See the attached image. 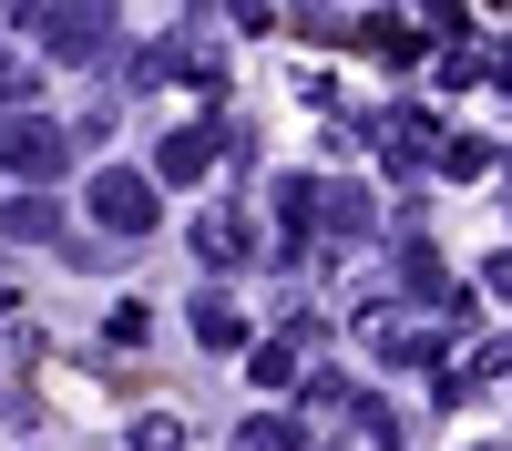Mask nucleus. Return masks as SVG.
I'll return each mask as SVG.
<instances>
[{"label":"nucleus","mask_w":512,"mask_h":451,"mask_svg":"<svg viewBox=\"0 0 512 451\" xmlns=\"http://www.w3.org/2000/svg\"><path fill=\"white\" fill-rule=\"evenodd\" d=\"M369 226H379V195H369V185H349V175L318 185V236H328V246H349V236H369Z\"/></svg>","instance_id":"nucleus-8"},{"label":"nucleus","mask_w":512,"mask_h":451,"mask_svg":"<svg viewBox=\"0 0 512 451\" xmlns=\"http://www.w3.org/2000/svg\"><path fill=\"white\" fill-rule=\"evenodd\" d=\"M185 328H195L205 349H226V359H246V318H236V298H216V287H205V298L185 308Z\"/></svg>","instance_id":"nucleus-10"},{"label":"nucleus","mask_w":512,"mask_h":451,"mask_svg":"<svg viewBox=\"0 0 512 451\" xmlns=\"http://www.w3.org/2000/svg\"><path fill=\"white\" fill-rule=\"evenodd\" d=\"M52 236H62L52 195H0V246H52Z\"/></svg>","instance_id":"nucleus-9"},{"label":"nucleus","mask_w":512,"mask_h":451,"mask_svg":"<svg viewBox=\"0 0 512 451\" xmlns=\"http://www.w3.org/2000/svg\"><path fill=\"white\" fill-rule=\"evenodd\" d=\"M431 164H441V175H451V185H482V175H492V164H502V154H492L482 134H441V154H431Z\"/></svg>","instance_id":"nucleus-13"},{"label":"nucleus","mask_w":512,"mask_h":451,"mask_svg":"<svg viewBox=\"0 0 512 451\" xmlns=\"http://www.w3.org/2000/svg\"><path fill=\"white\" fill-rule=\"evenodd\" d=\"M31 451H52V441H31Z\"/></svg>","instance_id":"nucleus-20"},{"label":"nucleus","mask_w":512,"mask_h":451,"mask_svg":"<svg viewBox=\"0 0 512 451\" xmlns=\"http://www.w3.org/2000/svg\"><path fill=\"white\" fill-rule=\"evenodd\" d=\"M205 164H216V123H205V113L164 123V144H154V185H195Z\"/></svg>","instance_id":"nucleus-7"},{"label":"nucleus","mask_w":512,"mask_h":451,"mask_svg":"<svg viewBox=\"0 0 512 451\" xmlns=\"http://www.w3.org/2000/svg\"><path fill=\"white\" fill-rule=\"evenodd\" d=\"M0 318H11V277H0Z\"/></svg>","instance_id":"nucleus-19"},{"label":"nucleus","mask_w":512,"mask_h":451,"mask_svg":"<svg viewBox=\"0 0 512 451\" xmlns=\"http://www.w3.org/2000/svg\"><path fill=\"white\" fill-rule=\"evenodd\" d=\"M134 451H195L185 410H144V421H134Z\"/></svg>","instance_id":"nucleus-16"},{"label":"nucleus","mask_w":512,"mask_h":451,"mask_svg":"<svg viewBox=\"0 0 512 451\" xmlns=\"http://www.w3.org/2000/svg\"><path fill=\"white\" fill-rule=\"evenodd\" d=\"M318 431L308 421H287V410H246V421H236V451H308Z\"/></svg>","instance_id":"nucleus-12"},{"label":"nucleus","mask_w":512,"mask_h":451,"mask_svg":"<svg viewBox=\"0 0 512 451\" xmlns=\"http://www.w3.org/2000/svg\"><path fill=\"white\" fill-rule=\"evenodd\" d=\"M21 31H41V52H52V62H113L123 52V11H103V0H52V11H21Z\"/></svg>","instance_id":"nucleus-2"},{"label":"nucleus","mask_w":512,"mask_h":451,"mask_svg":"<svg viewBox=\"0 0 512 451\" xmlns=\"http://www.w3.org/2000/svg\"><path fill=\"white\" fill-rule=\"evenodd\" d=\"M349 431H359L369 451H410V421H400L390 400H349Z\"/></svg>","instance_id":"nucleus-14"},{"label":"nucleus","mask_w":512,"mask_h":451,"mask_svg":"<svg viewBox=\"0 0 512 451\" xmlns=\"http://www.w3.org/2000/svg\"><path fill=\"white\" fill-rule=\"evenodd\" d=\"M482 287H492V298H512V246H492V257H482Z\"/></svg>","instance_id":"nucleus-18"},{"label":"nucleus","mask_w":512,"mask_h":451,"mask_svg":"<svg viewBox=\"0 0 512 451\" xmlns=\"http://www.w3.org/2000/svg\"><path fill=\"white\" fill-rule=\"evenodd\" d=\"M154 216H164V195H154V175H134V164H93V226L103 236H154Z\"/></svg>","instance_id":"nucleus-4"},{"label":"nucleus","mask_w":512,"mask_h":451,"mask_svg":"<svg viewBox=\"0 0 512 451\" xmlns=\"http://www.w3.org/2000/svg\"><path fill=\"white\" fill-rule=\"evenodd\" d=\"M349 339H359L369 359H390V369H431V359H441V328H431V318H420V308H379V298L349 318Z\"/></svg>","instance_id":"nucleus-3"},{"label":"nucleus","mask_w":512,"mask_h":451,"mask_svg":"<svg viewBox=\"0 0 512 451\" xmlns=\"http://www.w3.org/2000/svg\"><path fill=\"white\" fill-rule=\"evenodd\" d=\"M297 369H308V339H246V380L256 390H287Z\"/></svg>","instance_id":"nucleus-11"},{"label":"nucleus","mask_w":512,"mask_h":451,"mask_svg":"<svg viewBox=\"0 0 512 451\" xmlns=\"http://www.w3.org/2000/svg\"><path fill=\"white\" fill-rule=\"evenodd\" d=\"M400 287H410V308H431V318H472V287H461V277L431 257V236L400 246Z\"/></svg>","instance_id":"nucleus-5"},{"label":"nucleus","mask_w":512,"mask_h":451,"mask_svg":"<svg viewBox=\"0 0 512 451\" xmlns=\"http://www.w3.org/2000/svg\"><path fill=\"white\" fill-rule=\"evenodd\" d=\"M185 236H195V257H205V267H216V277L256 257V216H246V205H205V216H195Z\"/></svg>","instance_id":"nucleus-6"},{"label":"nucleus","mask_w":512,"mask_h":451,"mask_svg":"<svg viewBox=\"0 0 512 451\" xmlns=\"http://www.w3.org/2000/svg\"><path fill=\"white\" fill-rule=\"evenodd\" d=\"M267 205H277V226H318V175H277Z\"/></svg>","instance_id":"nucleus-15"},{"label":"nucleus","mask_w":512,"mask_h":451,"mask_svg":"<svg viewBox=\"0 0 512 451\" xmlns=\"http://www.w3.org/2000/svg\"><path fill=\"white\" fill-rule=\"evenodd\" d=\"M62 164H72V123H62V113H41V103H11V113H0V175H11L21 195H41Z\"/></svg>","instance_id":"nucleus-1"},{"label":"nucleus","mask_w":512,"mask_h":451,"mask_svg":"<svg viewBox=\"0 0 512 451\" xmlns=\"http://www.w3.org/2000/svg\"><path fill=\"white\" fill-rule=\"evenodd\" d=\"M461 380H512V328H492V339H472V369Z\"/></svg>","instance_id":"nucleus-17"},{"label":"nucleus","mask_w":512,"mask_h":451,"mask_svg":"<svg viewBox=\"0 0 512 451\" xmlns=\"http://www.w3.org/2000/svg\"><path fill=\"white\" fill-rule=\"evenodd\" d=\"M472 451H492V441H472Z\"/></svg>","instance_id":"nucleus-21"}]
</instances>
